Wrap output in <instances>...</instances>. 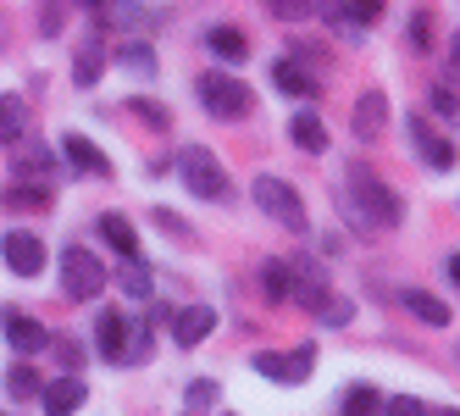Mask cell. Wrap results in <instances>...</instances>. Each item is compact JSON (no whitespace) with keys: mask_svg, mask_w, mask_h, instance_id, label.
<instances>
[{"mask_svg":"<svg viewBox=\"0 0 460 416\" xmlns=\"http://www.w3.org/2000/svg\"><path fill=\"white\" fill-rule=\"evenodd\" d=\"M78 6H89V12H94V6H106V0H78Z\"/></svg>","mask_w":460,"mask_h":416,"instance_id":"36","label":"cell"},{"mask_svg":"<svg viewBox=\"0 0 460 416\" xmlns=\"http://www.w3.org/2000/svg\"><path fill=\"white\" fill-rule=\"evenodd\" d=\"M94 344H101L106 361H128V323H122V311H101V323H94Z\"/></svg>","mask_w":460,"mask_h":416,"instance_id":"12","label":"cell"},{"mask_svg":"<svg viewBox=\"0 0 460 416\" xmlns=\"http://www.w3.org/2000/svg\"><path fill=\"white\" fill-rule=\"evenodd\" d=\"M322 17L333 28H372L383 17V0H322Z\"/></svg>","mask_w":460,"mask_h":416,"instance_id":"10","label":"cell"},{"mask_svg":"<svg viewBox=\"0 0 460 416\" xmlns=\"http://www.w3.org/2000/svg\"><path fill=\"white\" fill-rule=\"evenodd\" d=\"M444 416H455V411H444Z\"/></svg>","mask_w":460,"mask_h":416,"instance_id":"37","label":"cell"},{"mask_svg":"<svg viewBox=\"0 0 460 416\" xmlns=\"http://www.w3.org/2000/svg\"><path fill=\"white\" fill-rule=\"evenodd\" d=\"M61 150H67V162H73L78 173H94V178H106V173H111V162H106V155L94 150L84 134H67V139H61Z\"/></svg>","mask_w":460,"mask_h":416,"instance_id":"15","label":"cell"},{"mask_svg":"<svg viewBox=\"0 0 460 416\" xmlns=\"http://www.w3.org/2000/svg\"><path fill=\"white\" fill-rule=\"evenodd\" d=\"M134 111H139V117H145L150 128H167V122H172L167 111H161V101H134Z\"/></svg>","mask_w":460,"mask_h":416,"instance_id":"32","label":"cell"},{"mask_svg":"<svg viewBox=\"0 0 460 416\" xmlns=\"http://www.w3.org/2000/svg\"><path fill=\"white\" fill-rule=\"evenodd\" d=\"M255 206L267 211L278 228H288V234H305L311 228V217H305V200L294 195V183H283V178H255Z\"/></svg>","mask_w":460,"mask_h":416,"instance_id":"3","label":"cell"},{"mask_svg":"<svg viewBox=\"0 0 460 416\" xmlns=\"http://www.w3.org/2000/svg\"><path fill=\"white\" fill-rule=\"evenodd\" d=\"M22 128H28V111L17 94H0V145H17L22 139Z\"/></svg>","mask_w":460,"mask_h":416,"instance_id":"21","label":"cell"},{"mask_svg":"<svg viewBox=\"0 0 460 416\" xmlns=\"http://www.w3.org/2000/svg\"><path fill=\"white\" fill-rule=\"evenodd\" d=\"M383 117H388V101L372 89L367 101L355 106V134H360V139H377V134H383Z\"/></svg>","mask_w":460,"mask_h":416,"instance_id":"17","label":"cell"},{"mask_svg":"<svg viewBox=\"0 0 460 416\" xmlns=\"http://www.w3.org/2000/svg\"><path fill=\"white\" fill-rule=\"evenodd\" d=\"M6 394H12V400H34V394H40V372L28 367V361L12 367V372H6Z\"/></svg>","mask_w":460,"mask_h":416,"instance_id":"25","label":"cell"},{"mask_svg":"<svg viewBox=\"0 0 460 416\" xmlns=\"http://www.w3.org/2000/svg\"><path fill=\"white\" fill-rule=\"evenodd\" d=\"M122 289L134 295V300H139V295H150V267L139 261V255H128V267H122Z\"/></svg>","mask_w":460,"mask_h":416,"instance_id":"28","label":"cell"},{"mask_svg":"<svg viewBox=\"0 0 460 416\" xmlns=\"http://www.w3.org/2000/svg\"><path fill=\"white\" fill-rule=\"evenodd\" d=\"M383 411V394L372 389V383H355V389L344 394V405H339V416H377Z\"/></svg>","mask_w":460,"mask_h":416,"instance_id":"23","label":"cell"},{"mask_svg":"<svg viewBox=\"0 0 460 416\" xmlns=\"http://www.w3.org/2000/svg\"><path fill=\"white\" fill-rule=\"evenodd\" d=\"M50 200H56L50 183H12L6 189V206L12 211H50Z\"/></svg>","mask_w":460,"mask_h":416,"instance_id":"18","label":"cell"},{"mask_svg":"<svg viewBox=\"0 0 460 416\" xmlns=\"http://www.w3.org/2000/svg\"><path fill=\"white\" fill-rule=\"evenodd\" d=\"M200 101H206L211 117L239 122V117H250V106H255V89L239 84V78H227V73H206V78H200Z\"/></svg>","mask_w":460,"mask_h":416,"instance_id":"5","label":"cell"},{"mask_svg":"<svg viewBox=\"0 0 460 416\" xmlns=\"http://www.w3.org/2000/svg\"><path fill=\"white\" fill-rule=\"evenodd\" d=\"M433 111H438V117H455V89H438V94H433Z\"/></svg>","mask_w":460,"mask_h":416,"instance_id":"35","label":"cell"},{"mask_svg":"<svg viewBox=\"0 0 460 416\" xmlns=\"http://www.w3.org/2000/svg\"><path fill=\"white\" fill-rule=\"evenodd\" d=\"M101 73H106V56L89 45V50L78 56V67H73V84H78V89H89V84H101Z\"/></svg>","mask_w":460,"mask_h":416,"instance_id":"26","label":"cell"},{"mask_svg":"<svg viewBox=\"0 0 460 416\" xmlns=\"http://www.w3.org/2000/svg\"><path fill=\"white\" fill-rule=\"evenodd\" d=\"M61 28H67V17H61V6H45V12H40V34H45V40H56Z\"/></svg>","mask_w":460,"mask_h":416,"instance_id":"31","label":"cell"},{"mask_svg":"<svg viewBox=\"0 0 460 416\" xmlns=\"http://www.w3.org/2000/svg\"><path fill=\"white\" fill-rule=\"evenodd\" d=\"M411 134L421 139V155H427V167H438V173H444V167H455V145H449V139H433V134H427V128H421L416 117H411Z\"/></svg>","mask_w":460,"mask_h":416,"instance_id":"22","label":"cell"},{"mask_svg":"<svg viewBox=\"0 0 460 416\" xmlns=\"http://www.w3.org/2000/svg\"><path fill=\"white\" fill-rule=\"evenodd\" d=\"M311 367H316V344H300V350H288V356H272V350L255 356V372L272 377V383H305Z\"/></svg>","mask_w":460,"mask_h":416,"instance_id":"6","label":"cell"},{"mask_svg":"<svg viewBox=\"0 0 460 416\" xmlns=\"http://www.w3.org/2000/svg\"><path fill=\"white\" fill-rule=\"evenodd\" d=\"M272 84L283 94H294V101H311L316 94V73H305L300 61H272Z\"/></svg>","mask_w":460,"mask_h":416,"instance_id":"14","label":"cell"},{"mask_svg":"<svg viewBox=\"0 0 460 416\" xmlns=\"http://www.w3.org/2000/svg\"><path fill=\"white\" fill-rule=\"evenodd\" d=\"M0 333H6V344L22 350V356H40V350L50 344V333H45L28 311H0Z\"/></svg>","mask_w":460,"mask_h":416,"instance_id":"8","label":"cell"},{"mask_svg":"<svg viewBox=\"0 0 460 416\" xmlns=\"http://www.w3.org/2000/svg\"><path fill=\"white\" fill-rule=\"evenodd\" d=\"M84 377H56L50 389H45V416H73L78 405H84Z\"/></svg>","mask_w":460,"mask_h":416,"instance_id":"13","label":"cell"},{"mask_svg":"<svg viewBox=\"0 0 460 416\" xmlns=\"http://www.w3.org/2000/svg\"><path fill=\"white\" fill-rule=\"evenodd\" d=\"M349 189L360 195V222H377V228H400V217H405V206H400V195L367 167V162H355L349 167Z\"/></svg>","mask_w":460,"mask_h":416,"instance_id":"1","label":"cell"},{"mask_svg":"<svg viewBox=\"0 0 460 416\" xmlns=\"http://www.w3.org/2000/svg\"><path fill=\"white\" fill-rule=\"evenodd\" d=\"M211 328H217V311H211V305H189V311H178L172 339H178L183 350H194V344H206V339H211Z\"/></svg>","mask_w":460,"mask_h":416,"instance_id":"11","label":"cell"},{"mask_svg":"<svg viewBox=\"0 0 460 416\" xmlns=\"http://www.w3.org/2000/svg\"><path fill=\"white\" fill-rule=\"evenodd\" d=\"M101 234L111 239V250L122 255V261H128V255H139V234H134V222H128L122 211H106L101 217Z\"/></svg>","mask_w":460,"mask_h":416,"instance_id":"16","label":"cell"},{"mask_svg":"<svg viewBox=\"0 0 460 416\" xmlns=\"http://www.w3.org/2000/svg\"><path fill=\"white\" fill-rule=\"evenodd\" d=\"M17 167L22 173H50V155L45 150H28V155H17Z\"/></svg>","mask_w":460,"mask_h":416,"instance_id":"33","label":"cell"},{"mask_svg":"<svg viewBox=\"0 0 460 416\" xmlns=\"http://www.w3.org/2000/svg\"><path fill=\"white\" fill-rule=\"evenodd\" d=\"M101 289H106V267L94 261V250H84V244L61 250V295L67 300H94Z\"/></svg>","mask_w":460,"mask_h":416,"instance_id":"4","label":"cell"},{"mask_svg":"<svg viewBox=\"0 0 460 416\" xmlns=\"http://www.w3.org/2000/svg\"><path fill=\"white\" fill-rule=\"evenodd\" d=\"M383 411H388V416H427V405H421L416 394H394V400H388Z\"/></svg>","mask_w":460,"mask_h":416,"instance_id":"30","label":"cell"},{"mask_svg":"<svg viewBox=\"0 0 460 416\" xmlns=\"http://www.w3.org/2000/svg\"><path fill=\"white\" fill-rule=\"evenodd\" d=\"M288 134H294V145H300V150H327V128H322V117L316 111H300V117H294L288 122Z\"/></svg>","mask_w":460,"mask_h":416,"instance_id":"19","label":"cell"},{"mask_svg":"<svg viewBox=\"0 0 460 416\" xmlns=\"http://www.w3.org/2000/svg\"><path fill=\"white\" fill-rule=\"evenodd\" d=\"M189 400H194V405H211V400H217V383H211V377H200V383L189 389Z\"/></svg>","mask_w":460,"mask_h":416,"instance_id":"34","label":"cell"},{"mask_svg":"<svg viewBox=\"0 0 460 416\" xmlns=\"http://www.w3.org/2000/svg\"><path fill=\"white\" fill-rule=\"evenodd\" d=\"M122 67H134V73H155V50H150V45H128V50H122Z\"/></svg>","mask_w":460,"mask_h":416,"instance_id":"29","label":"cell"},{"mask_svg":"<svg viewBox=\"0 0 460 416\" xmlns=\"http://www.w3.org/2000/svg\"><path fill=\"white\" fill-rule=\"evenodd\" d=\"M261 289H267V300H288V267L267 261V267H261Z\"/></svg>","mask_w":460,"mask_h":416,"instance_id":"27","label":"cell"},{"mask_svg":"<svg viewBox=\"0 0 460 416\" xmlns=\"http://www.w3.org/2000/svg\"><path fill=\"white\" fill-rule=\"evenodd\" d=\"M288 300H300L305 311H322L327 305V278L316 261H294L288 267Z\"/></svg>","mask_w":460,"mask_h":416,"instance_id":"9","label":"cell"},{"mask_svg":"<svg viewBox=\"0 0 460 416\" xmlns=\"http://www.w3.org/2000/svg\"><path fill=\"white\" fill-rule=\"evenodd\" d=\"M178 173H183V189H189V195H200V200H227V195H234L227 167L217 162V150H206V145H189L178 155Z\"/></svg>","mask_w":460,"mask_h":416,"instance_id":"2","label":"cell"},{"mask_svg":"<svg viewBox=\"0 0 460 416\" xmlns=\"http://www.w3.org/2000/svg\"><path fill=\"white\" fill-rule=\"evenodd\" d=\"M400 300H405V311H416V316H421L427 328H449V305H444V300H433V295H421V289H405Z\"/></svg>","mask_w":460,"mask_h":416,"instance_id":"20","label":"cell"},{"mask_svg":"<svg viewBox=\"0 0 460 416\" xmlns=\"http://www.w3.org/2000/svg\"><path fill=\"white\" fill-rule=\"evenodd\" d=\"M0 255H6V267L22 272V278H34V272L45 267V244L28 234V228H12L6 239H0Z\"/></svg>","mask_w":460,"mask_h":416,"instance_id":"7","label":"cell"},{"mask_svg":"<svg viewBox=\"0 0 460 416\" xmlns=\"http://www.w3.org/2000/svg\"><path fill=\"white\" fill-rule=\"evenodd\" d=\"M206 45L222 56V61H244V34H239V28H211V34H206Z\"/></svg>","mask_w":460,"mask_h":416,"instance_id":"24","label":"cell"}]
</instances>
